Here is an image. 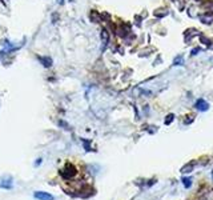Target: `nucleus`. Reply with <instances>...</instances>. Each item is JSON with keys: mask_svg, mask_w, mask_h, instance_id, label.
Segmentation results:
<instances>
[{"mask_svg": "<svg viewBox=\"0 0 213 200\" xmlns=\"http://www.w3.org/2000/svg\"><path fill=\"white\" fill-rule=\"evenodd\" d=\"M76 173H77V169H76V167L73 166V164H71V163H67L65 164V167H64L61 171H60V175L64 178V179H71V178H75L76 176Z\"/></svg>", "mask_w": 213, "mask_h": 200, "instance_id": "obj_1", "label": "nucleus"}, {"mask_svg": "<svg viewBox=\"0 0 213 200\" xmlns=\"http://www.w3.org/2000/svg\"><path fill=\"white\" fill-rule=\"evenodd\" d=\"M33 196H35V199H37V200H53V196L51 193L44 192V191H36L33 193Z\"/></svg>", "mask_w": 213, "mask_h": 200, "instance_id": "obj_2", "label": "nucleus"}, {"mask_svg": "<svg viewBox=\"0 0 213 200\" xmlns=\"http://www.w3.org/2000/svg\"><path fill=\"white\" fill-rule=\"evenodd\" d=\"M196 107L199 109H201V111H206V109H208V103H205L204 100H199L197 104H196Z\"/></svg>", "mask_w": 213, "mask_h": 200, "instance_id": "obj_3", "label": "nucleus"}, {"mask_svg": "<svg viewBox=\"0 0 213 200\" xmlns=\"http://www.w3.org/2000/svg\"><path fill=\"white\" fill-rule=\"evenodd\" d=\"M101 40H103L104 46L108 43V32L105 31V29H103V32H101Z\"/></svg>", "mask_w": 213, "mask_h": 200, "instance_id": "obj_4", "label": "nucleus"}, {"mask_svg": "<svg viewBox=\"0 0 213 200\" xmlns=\"http://www.w3.org/2000/svg\"><path fill=\"white\" fill-rule=\"evenodd\" d=\"M182 182H184V186H185L186 188L191 186V180H189V179H184V180H182Z\"/></svg>", "mask_w": 213, "mask_h": 200, "instance_id": "obj_5", "label": "nucleus"}, {"mask_svg": "<svg viewBox=\"0 0 213 200\" xmlns=\"http://www.w3.org/2000/svg\"><path fill=\"white\" fill-rule=\"evenodd\" d=\"M59 2H60V3H63V2H64V0H59Z\"/></svg>", "mask_w": 213, "mask_h": 200, "instance_id": "obj_6", "label": "nucleus"}, {"mask_svg": "<svg viewBox=\"0 0 213 200\" xmlns=\"http://www.w3.org/2000/svg\"><path fill=\"white\" fill-rule=\"evenodd\" d=\"M212 176H213V173H212Z\"/></svg>", "mask_w": 213, "mask_h": 200, "instance_id": "obj_7", "label": "nucleus"}]
</instances>
